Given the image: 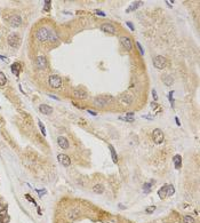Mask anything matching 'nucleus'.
Returning a JSON list of instances; mask_svg holds the SVG:
<instances>
[{
  "label": "nucleus",
  "instance_id": "f704fd0d",
  "mask_svg": "<svg viewBox=\"0 0 200 223\" xmlns=\"http://www.w3.org/2000/svg\"><path fill=\"white\" fill-rule=\"evenodd\" d=\"M126 25L130 29V31H134V25H133L132 22H126Z\"/></svg>",
  "mask_w": 200,
  "mask_h": 223
},
{
  "label": "nucleus",
  "instance_id": "20e7f679",
  "mask_svg": "<svg viewBox=\"0 0 200 223\" xmlns=\"http://www.w3.org/2000/svg\"><path fill=\"white\" fill-rule=\"evenodd\" d=\"M48 82L51 85V87H53V88H60L62 86V79L57 74H52L48 79Z\"/></svg>",
  "mask_w": 200,
  "mask_h": 223
},
{
  "label": "nucleus",
  "instance_id": "f3484780",
  "mask_svg": "<svg viewBox=\"0 0 200 223\" xmlns=\"http://www.w3.org/2000/svg\"><path fill=\"white\" fill-rule=\"evenodd\" d=\"M21 64L19 63H17V62H15V63H13L12 64V67H10V70H12V72L15 74L16 77H18V74H19V71H21Z\"/></svg>",
  "mask_w": 200,
  "mask_h": 223
},
{
  "label": "nucleus",
  "instance_id": "9b49d317",
  "mask_svg": "<svg viewBox=\"0 0 200 223\" xmlns=\"http://www.w3.org/2000/svg\"><path fill=\"white\" fill-rule=\"evenodd\" d=\"M57 144L60 145L61 149H64V150H66V149L69 148V141L64 136H58L57 137Z\"/></svg>",
  "mask_w": 200,
  "mask_h": 223
},
{
  "label": "nucleus",
  "instance_id": "6ab92c4d",
  "mask_svg": "<svg viewBox=\"0 0 200 223\" xmlns=\"http://www.w3.org/2000/svg\"><path fill=\"white\" fill-rule=\"evenodd\" d=\"M109 149H110L111 157H112L113 162H118V156H117V152H116L115 148H113V145H112V144H110V145H109Z\"/></svg>",
  "mask_w": 200,
  "mask_h": 223
},
{
  "label": "nucleus",
  "instance_id": "2eb2a0df",
  "mask_svg": "<svg viewBox=\"0 0 200 223\" xmlns=\"http://www.w3.org/2000/svg\"><path fill=\"white\" fill-rule=\"evenodd\" d=\"M120 101L123 102L125 105H129V104H132V102H133V97H132V95H129V94H124V95H121Z\"/></svg>",
  "mask_w": 200,
  "mask_h": 223
},
{
  "label": "nucleus",
  "instance_id": "5701e85b",
  "mask_svg": "<svg viewBox=\"0 0 200 223\" xmlns=\"http://www.w3.org/2000/svg\"><path fill=\"white\" fill-rule=\"evenodd\" d=\"M6 82H7L6 76L4 74V72H1V71H0V87L5 86V85H6Z\"/></svg>",
  "mask_w": 200,
  "mask_h": 223
},
{
  "label": "nucleus",
  "instance_id": "c756f323",
  "mask_svg": "<svg viewBox=\"0 0 200 223\" xmlns=\"http://www.w3.org/2000/svg\"><path fill=\"white\" fill-rule=\"evenodd\" d=\"M151 185H152V182L151 183H145L143 185V190L144 192H150V190H151Z\"/></svg>",
  "mask_w": 200,
  "mask_h": 223
},
{
  "label": "nucleus",
  "instance_id": "ddd939ff",
  "mask_svg": "<svg viewBox=\"0 0 200 223\" xmlns=\"http://www.w3.org/2000/svg\"><path fill=\"white\" fill-rule=\"evenodd\" d=\"M73 94L76 97L78 98H81V100H85V98H87V92H86L85 89H82V88H77V89H74Z\"/></svg>",
  "mask_w": 200,
  "mask_h": 223
},
{
  "label": "nucleus",
  "instance_id": "ea45409f",
  "mask_svg": "<svg viewBox=\"0 0 200 223\" xmlns=\"http://www.w3.org/2000/svg\"><path fill=\"white\" fill-rule=\"evenodd\" d=\"M88 113H90V114H93V116H96L97 114L95 111H91V110H88Z\"/></svg>",
  "mask_w": 200,
  "mask_h": 223
},
{
  "label": "nucleus",
  "instance_id": "1a4fd4ad",
  "mask_svg": "<svg viewBox=\"0 0 200 223\" xmlns=\"http://www.w3.org/2000/svg\"><path fill=\"white\" fill-rule=\"evenodd\" d=\"M120 42H121V45L124 46L125 49H127V51H132L133 44H132L130 38H128V37H121L120 38Z\"/></svg>",
  "mask_w": 200,
  "mask_h": 223
},
{
  "label": "nucleus",
  "instance_id": "b1692460",
  "mask_svg": "<svg viewBox=\"0 0 200 223\" xmlns=\"http://www.w3.org/2000/svg\"><path fill=\"white\" fill-rule=\"evenodd\" d=\"M2 135H4V137H5V139H6V140H7V142H8V143H9V144H10V145H12V147H13V148H15V144H14V143H13V141H12V139H10V136H8V134H7V133H6V132H5V131H4V132H2Z\"/></svg>",
  "mask_w": 200,
  "mask_h": 223
},
{
  "label": "nucleus",
  "instance_id": "a878e982",
  "mask_svg": "<svg viewBox=\"0 0 200 223\" xmlns=\"http://www.w3.org/2000/svg\"><path fill=\"white\" fill-rule=\"evenodd\" d=\"M183 220H184V223H194V219L190 215H185Z\"/></svg>",
  "mask_w": 200,
  "mask_h": 223
},
{
  "label": "nucleus",
  "instance_id": "72a5a7b5",
  "mask_svg": "<svg viewBox=\"0 0 200 223\" xmlns=\"http://www.w3.org/2000/svg\"><path fill=\"white\" fill-rule=\"evenodd\" d=\"M173 94H174V92H169V95H168V97H169V101H170V104H172V108H174V100H173Z\"/></svg>",
  "mask_w": 200,
  "mask_h": 223
},
{
  "label": "nucleus",
  "instance_id": "58836bf2",
  "mask_svg": "<svg viewBox=\"0 0 200 223\" xmlns=\"http://www.w3.org/2000/svg\"><path fill=\"white\" fill-rule=\"evenodd\" d=\"M5 124V120H4V118L1 117V116H0V126H2Z\"/></svg>",
  "mask_w": 200,
  "mask_h": 223
},
{
  "label": "nucleus",
  "instance_id": "4be33fe9",
  "mask_svg": "<svg viewBox=\"0 0 200 223\" xmlns=\"http://www.w3.org/2000/svg\"><path fill=\"white\" fill-rule=\"evenodd\" d=\"M166 185H167V184H166ZM166 185L161 186V188L158 190V196L161 198V199H163V198L166 197Z\"/></svg>",
  "mask_w": 200,
  "mask_h": 223
},
{
  "label": "nucleus",
  "instance_id": "aec40b11",
  "mask_svg": "<svg viewBox=\"0 0 200 223\" xmlns=\"http://www.w3.org/2000/svg\"><path fill=\"white\" fill-rule=\"evenodd\" d=\"M142 4H143L142 1H135V2H133V5H132V6H130L129 8H127L126 12H127V13H129L130 10H135V9H137V8L140 7Z\"/></svg>",
  "mask_w": 200,
  "mask_h": 223
},
{
  "label": "nucleus",
  "instance_id": "9d476101",
  "mask_svg": "<svg viewBox=\"0 0 200 223\" xmlns=\"http://www.w3.org/2000/svg\"><path fill=\"white\" fill-rule=\"evenodd\" d=\"M101 30L104 32H108V33H111V34H115L116 33V27L112 25V24L110 23H103L101 25Z\"/></svg>",
  "mask_w": 200,
  "mask_h": 223
},
{
  "label": "nucleus",
  "instance_id": "393cba45",
  "mask_svg": "<svg viewBox=\"0 0 200 223\" xmlns=\"http://www.w3.org/2000/svg\"><path fill=\"white\" fill-rule=\"evenodd\" d=\"M38 125H39V128H40V131H41V134H42L44 136H46V128H45V126H44L42 121H41V120H38Z\"/></svg>",
  "mask_w": 200,
  "mask_h": 223
},
{
  "label": "nucleus",
  "instance_id": "f257e3e1",
  "mask_svg": "<svg viewBox=\"0 0 200 223\" xmlns=\"http://www.w3.org/2000/svg\"><path fill=\"white\" fill-rule=\"evenodd\" d=\"M35 38L41 41V42H46V41H55L57 40V35L53 30L48 29V27H40L35 32Z\"/></svg>",
  "mask_w": 200,
  "mask_h": 223
},
{
  "label": "nucleus",
  "instance_id": "a211bd4d",
  "mask_svg": "<svg viewBox=\"0 0 200 223\" xmlns=\"http://www.w3.org/2000/svg\"><path fill=\"white\" fill-rule=\"evenodd\" d=\"M174 193H175L174 185H172V184H167V185H166V197H170V196H173Z\"/></svg>",
  "mask_w": 200,
  "mask_h": 223
},
{
  "label": "nucleus",
  "instance_id": "c85d7f7f",
  "mask_svg": "<svg viewBox=\"0 0 200 223\" xmlns=\"http://www.w3.org/2000/svg\"><path fill=\"white\" fill-rule=\"evenodd\" d=\"M119 119L124 120V121H128V123L134 121V117H119Z\"/></svg>",
  "mask_w": 200,
  "mask_h": 223
},
{
  "label": "nucleus",
  "instance_id": "c9c22d12",
  "mask_svg": "<svg viewBox=\"0 0 200 223\" xmlns=\"http://www.w3.org/2000/svg\"><path fill=\"white\" fill-rule=\"evenodd\" d=\"M152 96H153V98H154L155 101L158 100V95H157V92H155L154 89H152Z\"/></svg>",
  "mask_w": 200,
  "mask_h": 223
},
{
  "label": "nucleus",
  "instance_id": "a19ab883",
  "mask_svg": "<svg viewBox=\"0 0 200 223\" xmlns=\"http://www.w3.org/2000/svg\"><path fill=\"white\" fill-rule=\"evenodd\" d=\"M0 59L2 60V61H5V62H7V57H5V56H2V55H0Z\"/></svg>",
  "mask_w": 200,
  "mask_h": 223
},
{
  "label": "nucleus",
  "instance_id": "412c9836",
  "mask_svg": "<svg viewBox=\"0 0 200 223\" xmlns=\"http://www.w3.org/2000/svg\"><path fill=\"white\" fill-rule=\"evenodd\" d=\"M93 191L95 192V193H102V192L104 191V186L102 185V184H96V185L93 186Z\"/></svg>",
  "mask_w": 200,
  "mask_h": 223
},
{
  "label": "nucleus",
  "instance_id": "bb28decb",
  "mask_svg": "<svg viewBox=\"0 0 200 223\" xmlns=\"http://www.w3.org/2000/svg\"><path fill=\"white\" fill-rule=\"evenodd\" d=\"M25 199H26V200H29V202H30V203H32V204H33V205H34V206H35V207H38V204H37V203H35V200H34V199H33V198H32L31 196H30V195H27V193L25 195Z\"/></svg>",
  "mask_w": 200,
  "mask_h": 223
},
{
  "label": "nucleus",
  "instance_id": "2f4dec72",
  "mask_svg": "<svg viewBox=\"0 0 200 223\" xmlns=\"http://www.w3.org/2000/svg\"><path fill=\"white\" fill-rule=\"evenodd\" d=\"M51 4L52 2L49 1H45V6H44V10H45V12H49V9H51Z\"/></svg>",
  "mask_w": 200,
  "mask_h": 223
},
{
  "label": "nucleus",
  "instance_id": "7ed1b4c3",
  "mask_svg": "<svg viewBox=\"0 0 200 223\" xmlns=\"http://www.w3.org/2000/svg\"><path fill=\"white\" fill-rule=\"evenodd\" d=\"M112 100L111 96H108V95H101V96H97L94 100V104L97 106H105L109 102Z\"/></svg>",
  "mask_w": 200,
  "mask_h": 223
},
{
  "label": "nucleus",
  "instance_id": "0eeeda50",
  "mask_svg": "<svg viewBox=\"0 0 200 223\" xmlns=\"http://www.w3.org/2000/svg\"><path fill=\"white\" fill-rule=\"evenodd\" d=\"M57 160L61 165H63V166H65V167H68L71 165V159L66 155H64V153H60V155L57 156Z\"/></svg>",
  "mask_w": 200,
  "mask_h": 223
},
{
  "label": "nucleus",
  "instance_id": "cd10ccee",
  "mask_svg": "<svg viewBox=\"0 0 200 223\" xmlns=\"http://www.w3.org/2000/svg\"><path fill=\"white\" fill-rule=\"evenodd\" d=\"M163 81L166 82V85H167V86H170V85L173 84V78H172V77H169V76H167V77H165V78H163Z\"/></svg>",
  "mask_w": 200,
  "mask_h": 223
},
{
  "label": "nucleus",
  "instance_id": "4c0bfd02",
  "mask_svg": "<svg viewBox=\"0 0 200 223\" xmlns=\"http://www.w3.org/2000/svg\"><path fill=\"white\" fill-rule=\"evenodd\" d=\"M96 14L97 15H101V16H105V13H103L102 10H98V9L96 10Z\"/></svg>",
  "mask_w": 200,
  "mask_h": 223
},
{
  "label": "nucleus",
  "instance_id": "e433bc0d",
  "mask_svg": "<svg viewBox=\"0 0 200 223\" xmlns=\"http://www.w3.org/2000/svg\"><path fill=\"white\" fill-rule=\"evenodd\" d=\"M37 192L39 193V196H42V195H45L46 193V190H37Z\"/></svg>",
  "mask_w": 200,
  "mask_h": 223
},
{
  "label": "nucleus",
  "instance_id": "f03ea898",
  "mask_svg": "<svg viewBox=\"0 0 200 223\" xmlns=\"http://www.w3.org/2000/svg\"><path fill=\"white\" fill-rule=\"evenodd\" d=\"M152 140L155 144H161L165 140V135H163V132L159 128H155L153 132H152Z\"/></svg>",
  "mask_w": 200,
  "mask_h": 223
},
{
  "label": "nucleus",
  "instance_id": "37998d69",
  "mask_svg": "<svg viewBox=\"0 0 200 223\" xmlns=\"http://www.w3.org/2000/svg\"><path fill=\"white\" fill-rule=\"evenodd\" d=\"M49 96H51L52 98H55V100H57V101L60 100V98H58V97H56V96H54V95H52V94H49Z\"/></svg>",
  "mask_w": 200,
  "mask_h": 223
},
{
  "label": "nucleus",
  "instance_id": "4468645a",
  "mask_svg": "<svg viewBox=\"0 0 200 223\" xmlns=\"http://www.w3.org/2000/svg\"><path fill=\"white\" fill-rule=\"evenodd\" d=\"M39 111H40L42 114H51V113H53V108L49 105H47V104H40Z\"/></svg>",
  "mask_w": 200,
  "mask_h": 223
},
{
  "label": "nucleus",
  "instance_id": "6e6552de",
  "mask_svg": "<svg viewBox=\"0 0 200 223\" xmlns=\"http://www.w3.org/2000/svg\"><path fill=\"white\" fill-rule=\"evenodd\" d=\"M8 23L14 27H18L22 24V18L18 15H12L9 17V20H8Z\"/></svg>",
  "mask_w": 200,
  "mask_h": 223
},
{
  "label": "nucleus",
  "instance_id": "79ce46f5",
  "mask_svg": "<svg viewBox=\"0 0 200 223\" xmlns=\"http://www.w3.org/2000/svg\"><path fill=\"white\" fill-rule=\"evenodd\" d=\"M175 120H176V124H177L178 126L181 125V123H180V120H178V118H177V117H175Z\"/></svg>",
  "mask_w": 200,
  "mask_h": 223
},
{
  "label": "nucleus",
  "instance_id": "473e14b6",
  "mask_svg": "<svg viewBox=\"0 0 200 223\" xmlns=\"http://www.w3.org/2000/svg\"><path fill=\"white\" fill-rule=\"evenodd\" d=\"M135 45H136V47L138 48V51H140V53H141V55H143L144 54V49H143V47H142V45H141L138 41H136L135 42Z\"/></svg>",
  "mask_w": 200,
  "mask_h": 223
},
{
  "label": "nucleus",
  "instance_id": "7c9ffc66",
  "mask_svg": "<svg viewBox=\"0 0 200 223\" xmlns=\"http://www.w3.org/2000/svg\"><path fill=\"white\" fill-rule=\"evenodd\" d=\"M154 211H155V206L154 205L153 206H149V207H146V210H145L146 214H152Z\"/></svg>",
  "mask_w": 200,
  "mask_h": 223
},
{
  "label": "nucleus",
  "instance_id": "f8f14e48",
  "mask_svg": "<svg viewBox=\"0 0 200 223\" xmlns=\"http://www.w3.org/2000/svg\"><path fill=\"white\" fill-rule=\"evenodd\" d=\"M35 64L39 69H46L47 68V60L45 56H38L35 60Z\"/></svg>",
  "mask_w": 200,
  "mask_h": 223
},
{
  "label": "nucleus",
  "instance_id": "dca6fc26",
  "mask_svg": "<svg viewBox=\"0 0 200 223\" xmlns=\"http://www.w3.org/2000/svg\"><path fill=\"white\" fill-rule=\"evenodd\" d=\"M173 161H174L175 168H176V169H180V168H181V165H182V157H181V156H180V155L174 156Z\"/></svg>",
  "mask_w": 200,
  "mask_h": 223
},
{
  "label": "nucleus",
  "instance_id": "39448f33",
  "mask_svg": "<svg viewBox=\"0 0 200 223\" xmlns=\"http://www.w3.org/2000/svg\"><path fill=\"white\" fill-rule=\"evenodd\" d=\"M153 65L157 69H159V70H161L166 67V59L161 55H158V56H155L153 59Z\"/></svg>",
  "mask_w": 200,
  "mask_h": 223
},
{
  "label": "nucleus",
  "instance_id": "423d86ee",
  "mask_svg": "<svg viewBox=\"0 0 200 223\" xmlns=\"http://www.w3.org/2000/svg\"><path fill=\"white\" fill-rule=\"evenodd\" d=\"M8 44L9 46H12L13 48H18L19 46V37L16 33H10L8 35Z\"/></svg>",
  "mask_w": 200,
  "mask_h": 223
}]
</instances>
